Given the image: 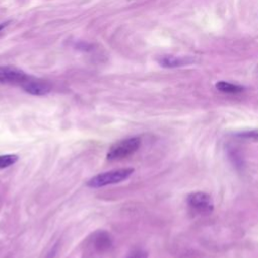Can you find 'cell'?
Returning a JSON list of instances; mask_svg holds the SVG:
<instances>
[{
    "mask_svg": "<svg viewBox=\"0 0 258 258\" xmlns=\"http://www.w3.org/2000/svg\"><path fill=\"white\" fill-rule=\"evenodd\" d=\"M141 145V139L137 136L125 138L115 142L107 152V159L119 160L135 153Z\"/></svg>",
    "mask_w": 258,
    "mask_h": 258,
    "instance_id": "7a4b0ae2",
    "label": "cell"
},
{
    "mask_svg": "<svg viewBox=\"0 0 258 258\" xmlns=\"http://www.w3.org/2000/svg\"><path fill=\"white\" fill-rule=\"evenodd\" d=\"M216 88L224 93H231V94H236V93H240L244 90V88L242 86L236 85V84H232L229 82H225V81H221L218 82L216 84Z\"/></svg>",
    "mask_w": 258,
    "mask_h": 258,
    "instance_id": "ba28073f",
    "label": "cell"
},
{
    "mask_svg": "<svg viewBox=\"0 0 258 258\" xmlns=\"http://www.w3.org/2000/svg\"><path fill=\"white\" fill-rule=\"evenodd\" d=\"M22 89L30 95L43 96L50 92L51 86L48 82L31 76L29 80L25 83V85L22 87Z\"/></svg>",
    "mask_w": 258,
    "mask_h": 258,
    "instance_id": "5b68a950",
    "label": "cell"
},
{
    "mask_svg": "<svg viewBox=\"0 0 258 258\" xmlns=\"http://www.w3.org/2000/svg\"><path fill=\"white\" fill-rule=\"evenodd\" d=\"M191 61H192V59L189 58V57L173 56V55H165V56H162L159 59V63L162 67H165V68L181 67V66H184V64H188Z\"/></svg>",
    "mask_w": 258,
    "mask_h": 258,
    "instance_id": "52a82bcc",
    "label": "cell"
},
{
    "mask_svg": "<svg viewBox=\"0 0 258 258\" xmlns=\"http://www.w3.org/2000/svg\"><path fill=\"white\" fill-rule=\"evenodd\" d=\"M133 172H134V168H131V167L118 168V169L105 171L89 179V181L87 182V185L93 188H99L106 185L119 183L123 180H126Z\"/></svg>",
    "mask_w": 258,
    "mask_h": 258,
    "instance_id": "6da1fadb",
    "label": "cell"
},
{
    "mask_svg": "<svg viewBox=\"0 0 258 258\" xmlns=\"http://www.w3.org/2000/svg\"><path fill=\"white\" fill-rule=\"evenodd\" d=\"M94 246L99 252H104L112 246V239L107 232L100 231L94 236Z\"/></svg>",
    "mask_w": 258,
    "mask_h": 258,
    "instance_id": "8992f818",
    "label": "cell"
},
{
    "mask_svg": "<svg viewBox=\"0 0 258 258\" xmlns=\"http://www.w3.org/2000/svg\"><path fill=\"white\" fill-rule=\"evenodd\" d=\"M5 26V24H0V30Z\"/></svg>",
    "mask_w": 258,
    "mask_h": 258,
    "instance_id": "7c38bea8",
    "label": "cell"
},
{
    "mask_svg": "<svg viewBox=\"0 0 258 258\" xmlns=\"http://www.w3.org/2000/svg\"><path fill=\"white\" fill-rule=\"evenodd\" d=\"M126 258H148V255L144 251H136L127 256Z\"/></svg>",
    "mask_w": 258,
    "mask_h": 258,
    "instance_id": "30bf717a",
    "label": "cell"
},
{
    "mask_svg": "<svg viewBox=\"0 0 258 258\" xmlns=\"http://www.w3.org/2000/svg\"><path fill=\"white\" fill-rule=\"evenodd\" d=\"M18 160V156L16 154H3L0 155V169L7 168L13 165Z\"/></svg>",
    "mask_w": 258,
    "mask_h": 258,
    "instance_id": "9c48e42d",
    "label": "cell"
},
{
    "mask_svg": "<svg viewBox=\"0 0 258 258\" xmlns=\"http://www.w3.org/2000/svg\"><path fill=\"white\" fill-rule=\"evenodd\" d=\"M189 208L201 215H207L214 210V202L210 195L203 191H196L187 197Z\"/></svg>",
    "mask_w": 258,
    "mask_h": 258,
    "instance_id": "3957f363",
    "label": "cell"
},
{
    "mask_svg": "<svg viewBox=\"0 0 258 258\" xmlns=\"http://www.w3.org/2000/svg\"><path fill=\"white\" fill-rule=\"evenodd\" d=\"M240 136L247 137V138H255L258 139V131H251V132H243Z\"/></svg>",
    "mask_w": 258,
    "mask_h": 258,
    "instance_id": "8fae6325",
    "label": "cell"
},
{
    "mask_svg": "<svg viewBox=\"0 0 258 258\" xmlns=\"http://www.w3.org/2000/svg\"><path fill=\"white\" fill-rule=\"evenodd\" d=\"M31 76L25 74L24 72L9 68V67H0V83L1 84H9L15 85L19 87H23L25 83L29 80Z\"/></svg>",
    "mask_w": 258,
    "mask_h": 258,
    "instance_id": "277c9868",
    "label": "cell"
}]
</instances>
